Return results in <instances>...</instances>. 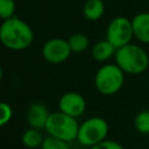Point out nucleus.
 Returning a JSON list of instances; mask_svg holds the SVG:
<instances>
[{
    "instance_id": "obj_19",
    "label": "nucleus",
    "mask_w": 149,
    "mask_h": 149,
    "mask_svg": "<svg viewBox=\"0 0 149 149\" xmlns=\"http://www.w3.org/2000/svg\"><path fill=\"white\" fill-rule=\"evenodd\" d=\"M88 149H125L120 143L111 140H104L102 142L88 148Z\"/></svg>"
},
{
    "instance_id": "obj_4",
    "label": "nucleus",
    "mask_w": 149,
    "mask_h": 149,
    "mask_svg": "<svg viewBox=\"0 0 149 149\" xmlns=\"http://www.w3.org/2000/svg\"><path fill=\"white\" fill-rule=\"evenodd\" d=\"M125 81V72L115 64L101 65L94 76V86L104 95H112L119 92Z\"/></svg>"
},
{
    "instance_id": "obj_14",
    "label": "nucleus",
    "mask_w": 149,
    "mask_h": 149,
    "mask_svg": "<svg viewBox=\"0 0 149 149\" xmlns=\"http://www.w3.org/2000/svg\"><path fill=\"white\" fill-rule=\"evenodd\" d=\"M68 42L71 48V51L74 54H80L85 51L88 48V43H90L87 36L84 35L83 33H74L69 37Z\"/></svg>"
},
{
    "instance_id": "obj_16",
    "label": "nucleus",
    "mask_w": 149,
    "mask_h": 149,
    "mask_svg": "<svg viewBox=\"0 0 149 149\" xmlns=\"http://www.w3.org/2000/svg\"><path fill=\"white\" fill-rule=\"evenodd\" d=\"M41 149H70V147L66 141L49 135L43 140Z\"/></svg>"
},
{
    "instance_id": "obj_3",
    "label": "nucleus",
    "mask_w": 149,
    "mask_h": 149,
    "mask_svg": "<svg viewBox=\"0 0 149 149\" xmlns=\"http://www.w3.org/2000/svg\"><path fill=\"white\" fill-rule=\"evenodd\" d=\"M44 129L47 130L48 135L70 142L77 140L79 123L77 122L76 118L58 111L50 113Z\"/></svg>"
},
{
    "instance_id": "obj_9",
    "label": "nucleus",
    "mask_w": 149,
    "mask_h": 149,
    "mask_svg": "<svg viewBox=\"0 0 149 149\" xmlns=\"http://www.w3.org/2000/svg\"><path fill=\"white\" fill-rule=\"evenodd\" d=\"M50 115V112L48 107L42 102H34L29 105L26 113V120L29 125V127L42 129L45 127V123L48 121V118Z\"/></svg>"
},
{
    "instance_id": "obj_6",
    "label": "nucleus",
    "mask_w": 149,
    "mask_h": 149,
    "mask_svg": "<svg viewBox=\"0 0 149 149\" xmlns=\"http://www.w3.org/2000/svg\"><path fill=\"white\" fill-rule=\"evenodd\" d=\"M134 37L132 21L125 16L114 17L107 26L106 40L112 43L116 49L130 43Z\"/></svg>"
},
{
    "instance_id": "obj_8",
    "label": "nucleus",
    "mask_w": 149,
    "mask_h": 149,
    "mask_svg": "<svg viewBox=\"0 0 149 149\" xmlns=\"http://www.w3.org/2000/svg\"><path fill=\"white\" fill-rule=\"evenodd\" d=\"M58 107L63 113L73 118H78L85 112L86 101L78 92H66L59 98Z\"/></svg>"
},
{
    "instance_id": "obj_15",
    "label": "nucleus",
    "mask_w": 149,
    "mask_h": 149,
    "mask_svg": "<svg viewBox=\"0 0 149 149\" xmlns=\"http://www.w3.org/2000/svg\"><path fill=\"white\" fill-rule=\"evenodd\" d=\"M134 127L141 134H149V109L141 111L134 119Z\"/></svg>"
},
{
    "instance_id": "obj_1",
    "label": "nucleus",
    "mask_w": 149,
    "mask_h": 149,
    "mask_svg": "<svg viewBox=\"0 0 149 149\" xmlns=\"http://www.w3.org/2000/svg\"><path fill=\"white\" fill-rule=\"evenodd\" d=\"M34 33L30 26L17 16L3 20L0 26V41L9 50H24L31 45Z\"/></svg>"
},
{
    "instance_id": "obj_13",
    "label": "nucleus",
    "mask_w": 149,
    "mask_h": 149,
    "mask_svg": "<svg viewBox=\"0 0 149 149\" xmlns=\"http://www.w3.org/2000/svg\"><path fill=\"white\" fill-rule=\"evenodd\" d=\"M43 140L44 139L42 137V134L40 133V129H36V128H33V127L27 128L22 133V136H21L22 144L26 148H29V149H35V148L41 147Z\"/></svg>"
},
{
    "instance_id": "obj_17",
    "label": "nucleus",
    "mask_w": 149,
    "mask_h": 149,
    "mask_svg": "<svg viewBox=\"0 0 149 149\" xmlns=\"http://www.w3.org/2000/svg\"><path fill=\"white\" fill-rule=\"evenodd\" d=\"M15 13V1L14 0H0V17L7 20L13 17Z\"/></svg>"
},
{
    "instance_id": "obj_10",
    "label": "nucleus",
    "mask_w": 149,
    "mask_h": 149,
    "mask_svg": "<svg viewBox=\"0 0 149 149\" xmlns=\"http://www.w3.org/2000/svg\"><path fill=\"white\" fill-rule=\"evenodd\" d=\"M134 37L142 43H149V12L136 14L133 20Z\"/></svg>"
},
{
    "instance_id": "obj_7",
    "label": "nucleus",
    "mask_w": 149,
    "mask_h": 149,
    "mask_svg": "<svg viewBox=\"0 0 149 149\" xmlns=\"http://www.w3.org/2000/svg\"><path fill=\"white\" fill-rule=\"evenodd\" d=\"M42 57L50 64H61L65 62L72 54L68 40L54 37L48 40L42 47Z\"/></svg>"
},
{
    "instance_id": "obj_12",
    "label": "nucleus",
    "mask_w": 149,
    "mask_h": 149,
    "mask_svg": "<svg viewBox=\"0 0 149 149\" xmlns=\"http://www.w3.org/2000/svg\"><path fill=\"white\" fill-rule=\"evenodd\" d=\"M105 12V6L102 0H85L83 7L84 16L90 21L99 20Z\"/></svg>"
},
{
    "instance_id": "obj_2",
    "label": "nucleus",
    "mask_w": 149,
    "mask_h": 149,
    "mask_svg": "<svg viewBox=\"0 0 149 149\" xmlns=\"http://www.w3.org/2000/svg\"><path fill=\"white\" fill-rule=\"evenodd\" d=\"M114 57L115 63L125 73L139 74L144 72L149 66L148 54L137 44L128 43L116 49Z\"/></svg>"
},
{
    "instance_id": "obj_5",
    "label": "nucleus",
    "mask_w": 149,
    "mask_h": 149,
    "mask_svg": "<svg viewBox=\"0 0 149 149\" xmlns=\"http://www.w3.org/2000/svg\"><path fill=\"white\" fill-rule=\"evenodd\" d=\"M108 134V125L106 120L100 116H92L86 119L81 125H79L77 141L83 146L91 148L104 140Z\"/></svg>"
},
{
    "instance_id": "obj_18",
    "label": "nucleus",
    "mask_w": 149,
    "mask_h": 149,
    "mask_svg": "<svg viewBox=\"0 0 149 149\" xmlns=\"http://www.w3.org/2000/svg\"><path fill=\"white\" fill-rule=\"evenodd\" d=\"M13 118V108L7 102L0 104V126L7 125Z\"/></svg>"
},
{
    "instance_id": "obj_11",
    "label": "nucleus",
    "mask_w": 149,
    "mask_h": 149,
    "mask_svg": "<svg viewBox=\"0 0 149 149\" xmlns=\"http://www.w3.org/2000/svg\"><path fill=\"white\" fill-rule=\"evenodd\" d=\"M116 52V48L109 43L107 40H102L97 42L91 51V55L93 57V59H95L99 63H104L106 61H108L112 56H114Z\"/></svg>"
}]
</instances>
